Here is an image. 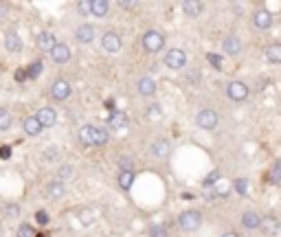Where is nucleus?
Masks as SVG:
<instances>
[{
    "label": "nucleus",
    "mask_w": 281,
    "mask_h": 237,
    "mask_svg": "<svg viewBox=\"0 0 281 237\" xmlns=\"http://www.w3.org/2000/svg\"><path fill=\"white\" fill-rule=\"evenodd\" d=\"M196 125L200 130H205V132H213L220 125V117H218V112L216 110H211V108H205V110H200V112L196 114Z\"/></svg>",
    "instance_id": "nucleus-1"
},
{
    "label": "nucleus",
    "mask_w": 281,
    "mask_h": 237,
    "mask_svg": "<svg viewBox=\"0 0 281 237\" xmlns=\"http://www.w3.org/2000/svg\"><path fill=\"white\" fill-rule=\"evenodd\" d=\"M141 44H143V48H145L147 53H158V51H163V46H165V33L156 31V29L147 31L145 35H143Z\"/></svg>",
    "instance_id": "nucleus-2"
},
{
    "label": "nucleus",
    "mask_w": 281,
    "mask_h": 237,
    "mask_svg": "<svg viewBox=\"0 0 281 237\" xmlns=\"http://www.w3.org/2000/svg\"><path fill=\"white\" fill-rule=\"evenodd\" d=\"M251 95V88L244 84V81H240V79H235V81H229V86H227V97L231 99V101H235V103H244L246 99H249Z\"/></svg>",
    "instance_id": "nucleus-3"
},
{
    "label": "nucleus",
    "mask_w": 281,
    "mask_h": 237,
    "mask_svg": "<svg viewBox=\"0 0 281 237\" xmlns=\"http://www.w3.org/2000/svg\"><path fill=\"white\" fill-rule=\"evenodd\" d=\"M200 224H202V216H200V211H196V209H189V211H185L183 216L178 218V227L183 231H187V233L198 231Z\"/></svg>",
    "instance_id": "nucleus-4"
},
{
    "label": "nucleus",
    "mask_w": 281,
    "mask_h": 237,
    "mask_svg": "<svg viewBox=\"0 0 281 237\" xmlns=\"http://www.w3.org/2000/svg\"><path fill=\"white\" fill-rule=\"evenodd\" d=\"M101 48L106 53H119L123 48V37L114 31H106L101 35Z\"/></svg>",
    "instance_id": "nucleus-5"
},
{
    "label": "nucleus",
    "mask_w": 281,
    "mask_h": 237,
    "mask_svg": "<svg viewBox=\"0 0 281 237\" xmlns=\"http://www.w3.org/2000/svg\"><path fill=\"white\" fill-rule=\"evenodd\" d=\"M187 64V53L183 51V48H172V51L165 53V66L172 70H180L185 68Z\"/></svg>",
    "instance_id": "nucleus-6"
},
{
    "label": "nucleus",
    "mask_w": 281,
    "mask_h": 237,
    "mask_svg": "<svg viewBox=\"0 0 281 237\" xmlns=\"http://www.w3.org/2000/svg\"><path fill=\"white\" fill-rule=\"evenodd\" d=\"M70 92H73V88H70V81L66 79H55L51 84V97L55 101H66L70 97Z\"/></svg>",
    "instance_id": "nucleus-7"
},
{
    "label": "nucleus",
    "mask_w": 281,
    "mask_h": 237,
    "mask_svg": "<svg viewBox=\"0 0 281 237\" xmlns=\"http://www.w3.org/2000/svg\"><path fill=\"white\" fill-rule=\"evenodd\" d=\"M150 154H152L154 158H167L169 154H172V143L161 136V139H156L150 145Z\"/></svg>",
    "instance_id": "nucleus-8"
},
{
    "label": "nucleus",
    "mask_w": 281,
    "mask_h": 237,
    "mask_svg": "<svg viewBox=\"0 0 281 237\" xmlns=\"http://www.w3.org/2000/svg\"><path fill=\"white\" fill-rule=\"evenodd\" d=\"M35 44H37V48L40 51H46L48 55H51V51L55 46H57V37H55V33H51V31H42L40 35H37V40H35Z\"/></svg>",
    "instance_id": "nucleus-9"
},
{
    "label": "nucleus",
    "mask_w": 281,
    "mask_h": 237,
    "mask_svg": "<svg viewBox=\"0 0 281 237\" xmlns=\"http://www.w3.org/2000/svg\"><path fill=\"white\" fill-rule=\"evenodd\" d=\"M253 22H255L257 29L266 31V29H271L273 26V13L268 9H257L255 13H253Z\"/></svg>",
    "instance_id": "nucleus-10"
},
{
    "label": "nucleus",
    "mask_w": 281,
    "mask_h": 237,
    "mask_svg": "<svg viewBox=\"0 0 281 237\" xmlns=\"http://www.w3.org/2000/svg\"><path fill=\"white\" fill-rule=\"evenodd\" d=\"M4 48H7L9 53H22V48H24L22 37L15 31H7L4 33Z\"/></svg>",
    "instance_id": "nucleus-11"
},
{
    "label": "nucleus",
    "mask_w": 281,
    "mask_h": 237,
    "mask_svg": "<svg viewBox=\"0 0 281 237\" xmlns=\"http://www.w3.org/2000/svg\"><path fill=\"white\" fill-rule=\"evenodd\" d=\"M262 216L257 211H244L242 213V227L246 231H255V229H262Z\"/></svg>",
    "instance_id": "nucleus-12"
},
{
    "label": "nucleus",
    "mask_w": 281,
    "mask_h": 237,
    "mask_svg": "<svg viewBox=\"0 0 281 237\" xmlns=\"http://www.w3.org/2000/svg\"><path fill=\"white\" fill-rule=\"evenodd\" d=\"M156 81L152 79V77H141L139 81H136V90H139L141 97H152L156 95Z\"/></svg>",
    "instance_id": "nucleus-13"
},
{
    "label": "nucleus",
    "mask_w": 281,
    "mask_h": 237,
    "mask_svg": "<svg viewBox=\"0 0 281 237\" xmlns=\"http://www.w3.org/2000/svg\"><path fill=\"white\" fill-rule=\"evenodd\" d=\"M75 40L79 44H90L95 40V26L92 24H81L75 29Z\"/></svg>",
    "instance_id": "nucleus-14"
},
{
    "label": "nucleus",
    "mask_w": 281,
    "mask_h": 237,
    "mask_svg": "<svg viewBox=\"0 0 281 237\" xmlns=\"http://www.w3.org/2000/svg\"><path fill=\"white\" fill-rule=\"evenodd\" d=\"M242 48H244V44H242V40L238 35H229L227 40L222 42V51L227 55H240Z\"/></svg>",
    "instance_id": "nucleus-15"
},
{
    "label": "nucleus",
    "mask_w": 281,
    "mask_h": 237,
    "mask_svg": "<svg viewBox=\"0 0 281 237\" xmlns=\"http://www.w3.org/2000/svg\"><path fill=\"white\" fill-rule=\"evenodd\" d=\"M35 117L40 119V123L44 125V128H53V125L57 123V112H55L53 108H40Z\"/></svg>",
    "instance_id": "nucleus-16"
},
{
    "label": "nucleus",
    "mask_w": 281,
    "mask_h": 237,
    "mask_svg": "<svg viewBox=\"0 0 281 237\" xmlns=\"http://www.w3.org/2000/svg\"><path fill=\"white\" fill-rule=\"evenodd\" d=\"M202 9H205V4L200 0H185L183 2V13L187 18H200Z\"/></svg>",
    "instance_id": "nucleus-17"
},
{
    "label": "nucleus",
    "mask_w": 281,
    "mask_h": 237,
    "mask_svg": "<svg viewBox=\"0 0 281 237\" xmlns=\"http://www.w3.org/2000/svg\"><path fill=\"white\" fill-rule=\"evenodd\" d=\"M279 229H281V222L275 216H264L262 220V233L264 235H277L279 233Z\"/></svg>",
    "instance_id": "nucleus-18"
},
{
    "label": "nucleus",
    "mask_w": 281,
    "mask_h": 237,
    "mask_svg": "<svg viewBox=\"0 0 281 237\" xmlns=\"http://www.w3.org/2000/svg\"><path fill=\"white\" fill-rule=\"evenodd\" d=\"M22 128H24V132L29 136H40L42 130H44V125L40 123V119H37V117H26L24 121H22Z\"/></svg>",
    "instance_id": "nucleus-19"
},
{
    "label": "nucleus",
    "mask_w": 281,
    "mask_h": 237,
    "mask_svg": "<svg viewBox=\"0 0 281 237\" xmlns=\"http://www.w3.org/2000/svg\"><path fill=\"white\" fill-rule=\"evenodd\" d=\"M51 59H53L55 64H66V62L70 59V48L66 46V44L59 42L57 46H55L53 51H51Z\"/></svg>",
    "instance_id": "nucleus-20"
},
{
    "label": "nucleus",
    "mask_w": 281,
    "mask_h": 237,
    "mask_svg": "<svg viewBox=\"0 0 281 237\" xmlns=\"http://www.w3.org/2000/svg\"><path fill=\"white\" fill-rule=\"evenodd\" d=\"M125 125H128V114L121 112V110H117V112H110V117H108V128H112V130H123Z\"/></svg>",
    "instance_id": "nucleus-21"
},
{
    "label": "nucleus",
    "mask_w": 281,
    "mask_h": 237,
    "mask_svg": "<svg viewBox=\"0 0 281 237\" xmlns=\"http://www.w3.org/2000/svg\"><path fill=\"white\" fill-rule=\"evenodd\" d=\"M79 139L84 145H97V125H81Z\"/></svg>",
    "instance_id": "nucleus-22"
},
{
    "label": "nucleus",
    "mask_w": 281,
    "mask_h": 237,
    "mask_svg": "<svg viewBox=\"0 0 281 237\" xmlns=\"http://www.w3.org/2000/svg\"><path fill=\"white\" fill-rule=\"evenodd\" d=\"M264 57H266L271 64H281V44L279 42L268 44V46L264 48Z\"/></svg>",
    "instance_id": "nucleus-23"
},
{
    "label": "nucleus",
    "mask_w": 281,
    "mask_h": 237,
    "mask_svg": "<svg viewBox=\"0 0 281 237\" xmlns=\"http://www.w3.org/2000/svg\"><path fill=\"white\" fill-rule=\"evenodd\" d=\"M64 194H66V187H64L62 180H53V183L46 185V196L53 198V200H59V198H64Z\"/></svg>",
    "instance_id": "nucleus-24"
},
{
    "label": "nucleus",
    "mask_w": 281,
    "mask_h": 237,
    "mask_svg": "<svg viewBox=\"0 0 281 237\" xmlns=\"http://www.w3.org/2000/svg\"><path fill=\"white\" fill-rule=\"evenodd\" d=\"M108 9H110L108 0H92V15H95V18H106Z\"/></svg>",
    "instance_id": "nucleus-25"
},
{
    "label": "nucleus",
    "mask_w": 281,
    "mask_h": 237,
    "mask_svg": "<svg viewBox=\"0 0 281 237\" xmlns=\"http://www.w3.org/2000/svg\"><path fill=\"white\" fill-rule=\"evenodd\" d=\"M134 178H136L134 172H119V187L123 191H130L132 185H134Z\"/></svg>",
    "instance_id": "nucleus-26"
},
{
    "label": "nucleus",
    "mask_w": 281,
    "mask_h": 237,
    "mask_svg": "<svg viewBox=\"0 0 281 237\" xmlns=\"http://www.w3.org/2000/svg\"><path fill=\"white\" fill-rule=\"evenodd\" d=\"M11 123H13V119H11L9 110L2 108V110H0V132H7L11 128Z\"/></svg>",
    "instance_id": "nucleus-27"
},
{
    "label": "nucleus",
    "mask_w": 281,
    "mask_h": 237,
    "mask_svg": "<svg viewBox=\"0 0 281 237\" xmlns=\"http://www.w3.org/2000/svg\"><path fill=\"white\" fill-rule=\"evenodd\" d=\"M42 68H44V64L37 59V62H33L29 64V68H26V75H29V79H37V77L42 75Z\"/></svg>",
    "instance_id": "nucleus-28"
},
{
    "label": "nucleus",
    "mask_w": 281,
    "mask_h": 237,
    "mask_svg": "<svg viewBox=\"0 0 281 237\" xmlns=\"http://www.w3.org/2000/svg\"><path fill=\"white\" fill-rule=\"evenodd\" d=\"M33 235H35V229H33L29 222H22L18 231H15V237H33Z\"/></svg>",
    "instance_id": "nucleus-29"
},
{
    "label": "nucleus",
    "mask_w": 281,
    "mask_h": 237,
    "mask_svg": "<svg viewBox=\"0 0 281 237\" xmlns=\"http://www.w3.org/2000/svg\"><path fill=\"white\" fill-rule=\"evenodd\" d=\"M73 172H75V169L70 167V165H62V167L57 169V180H62V183H64V180H70V178H73Z\"/></svg>",
    "instance_id": "nucleus-30"
},
{
    "label": "nucleus",
    "mask_w": 281,
    "mask_h": 237,
    "mask_svg": "<svg viewBox=\"0 0 281 237\" xmlns=\"http://www.w3.org/2000/svg\"><path fill=\"white\" fill-rule=\"evenodd\" d=\"M233 189L238 191L240 196H246V194H249V180H246V178H238L233 183Z\"/></svg>",
    "instance_id": "nucleus-31"
},
{
    "label": "nucleus",
    "mask_w": 281,
    "mask_h": 237,
    "mask_svg": "<svg viewBox=\"0 0 281 237\" xmlns=\"http://www.w3.org/2000/svg\"><path fill=\"white\" fill-rule=\"evenodd\" d=\"M77 11H79V15H92V0H79L77 2Z\"/></svg>",
    "instance_id": "nucleus-32"
},
{
    "label": "nucleus",
    "mask_w": 281,
    "mask_h": 237,
    "mask_svg": "<svg viewBox=\"0 0 281 237\" xmlns=\"http://www.w3.org/2000/svg\"><path fill=\"white\" fill-rule=\"evenodd\" d=\"M161 114H163V108H161V106H158V103H152V106H150V108H147V112H145V117H147V119H150V121H156L158 117H161Z\"/></svg>",
    "instance_id": "nucleus-33"
},
{
    "label": "nucleus",
    "mask_w": 281,
    "mask_h": 237,
    "mask_svg": "<svg viewBox=\"0 0 281 237\" xmlns=\"http://www.w3.org/2000/svg\"><path fill=\"white\" fill-rule=\"evenodd\" d=\"M119 165H121V172H134V161L130 156H121Z\"/></svg>",
    "instance_id": "nucleus-34"
},
{
    "label": "nucleus",
    "mask_w": 281,
    "mask_h": 237,
    "mask_svg": "<svg viewBox=\"0 0 281 237\" xmlns=\"http://www.w3.org/2000/svg\"><path fill=\"white\" fill-rule=\"evenodd\" d=\"M271 180H273V183H281V161H277V163H275L273 165V169H271Z\"/></svg>",
    "instance_id": "nucleus-35"
},
{
    "label": "nucleus",
    "mask_w": 281,
    "mask_h": 237,
    "mask_svg": "<svg viewBox=\"0 0 281 237\" xmlns=\"http://www.w3.org/2000/svg\"><path fill=\"white\" fill-rule=\"evenodd\" d=\"M150 237H169V235H167V229L158 227V224H156V227L150 229Z\"/></svg>",
    "instance_id": "nucleus-36"
},
{
    "label": "nucleus",
    "mask_w": 281,
    "mask_h": 237,
    "mask_svg": "<svg viewBox=\"0 0 281 237\" xmlns=\"http://www.w3.org/2000/svg\"><path fill=\"white\" fill-rule=\"evenodd\" d=\"M207 59H209V62H211L213 66H216L218 70L222 68V57H220V55H216V53H209V55H207Z\"/></svg>",
    "instance_id": "nucleus-37"
},
{
    "label": "nucleus",
    "mask_w": 281,
    "mask_h": 237,
    "mask_svg": "<svg viewBox=\"0 0 281 237\" xmlns=\"http://www.w3.org/2000/svg\"><path fill=\"white\" fill-rule=\"evenodd\" d=\"M0 158H2V161H9V158H11V147L9 145L0 147Z\"/></svg>",
    "instance_id": "nucleus-38"
},
{
    "label": "nucleus",
    "mask_w": 281,
    "mask_h": 237,
    "mask_svg": "<svg viewBox=\"0 0 281 237\" xmlns=\"http://www.w3.org/2000/svg\"><path fill=\"white\" fill-rule=\"evenodd\" d=\"M35 220H37V224H42V227H44V224H48V216L44 211H37L35 213Z\"/></svg>",
    "instance_id": "nucleus-39"
},
{
    "label": "nucleus",
    "mask_w": 281,
    "mask_h": 237,
    "mask_svg": "<svg viewBox=\"0 0 281 237\" xmlns=\"http://www.w3.org/2000/svg\"><path fill=\"white\" fill-rule=\"evenodd\" d=\"M9 211H7V216L9 218H13V216H20V207H15V205H11V207H7Z\"/></svg>",
    "instance_id": "nucleus-40"
},
{
    "label": "nucleus",
    "mask_w": 281,
    "mask_h": 237,
    "mask_svg": "<svg viewBox=\"0 0 281 237\" xmlns=\"http://www.w3.org/2000/svg\"><path fill=\"white\" fill-rule=\"evenodd\" d=\"M24 79H29L26 70H18V73H15V81H24Z\"/></svg>",
    "instance_id": "nucleus-41"
},
{
    "label": "nucleus",
    "mask_w": 281,
    "mask_h": 237,
    "mask_svg": "<svg viewBox=\"0 0 281 237\" xmlns=\"http://www.w3.org/2000/svg\"><path fill=\"white\" fill-rule=\"evenodd\" d=\"M106 108L112 110V112H117V110H114V101H112V99H108V101H106Z\"/></svg>",
    "instance_id": "nucleus-42"
},
{
    "label": "nucleus",
    "mask_w": 281,
    "mask_h": 237,
    "mask_svg": "<svg viewBox=\"0 0 281 237\" xmlns=\"http://www.w3.org/2000/svg\"><path fill=\"white\" fill-rule=\"evenodd\" d=\"M220 237H240V235H238V233H233V231H229V233H222Z\"/></svg>",
    "instance_id": "nucleus-43"
}]
</instances>
